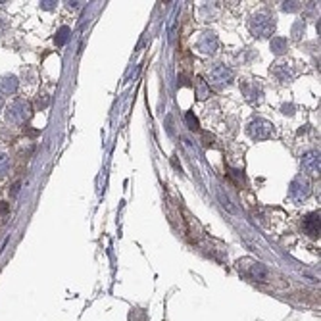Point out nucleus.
<instances>
[{
	"label": "nucleus",
	"mask_w": 321,
	"mask_h": 321,
	"mask_svg": "<svg viewBox=\"0 0 321 321\" xmlns=\"http://www.w3.org/2000/svg\"><path fill=\"white\" fill-rule=\"evenodd\" d=\"M239 271L246 279L250 281H258V283H268L269 279V271L264 264L252 260V258H244V260H239Z\"/></svg>",
	"instance_id": "nucleus-1"
},
{
	"label": "nucleus",
	"mask_w": 321,
	"mask_h": 321,
	"mask_svg": "<svg viewBox=\"0 0 321 321\" xmlns=\"http://www.w3.org/2000/svg\"><path fill=\"white\" fill-rule=\"evenodd\" d=\"M29 118H31V104L27 100L18 98V100H14L8 106V112H6L8 123H12V125H23Z\"/></svg>",
	"instance_id": "nucleus-2"
},
{
	"label": "nucleus",
	"mask_w": 321,
	"mask_h": 321,
	"mask_svg": "<svg viewBox=\"0 0 321 321\" xmlns=\"http://www.w3.org/2000/svg\"><path fill=\"white\" fill-rule=\"evenodd\" d=\"M250 31L256 37H269L275 31V19L268 14H256L250 19Z\"/></svg>",
	"instance_id": "nucleus-3"
},
{
	"label": "nucleus",
	"mask_w": 321,
	"mask_h": 321,
	"mask_svg": "<svg viewBox=\"0 0 321 321\" xmlns=\"http://www.w3.org/2000/svg\"><path fill=\"white\" fill-rule=\"evenodd\" d=\"M248 135L256 141H266V139H271L275 135V129L269 121L266 120H254L248 125Z\"/></svg>",
	"instance_id": "nucleus-4"
},
{
	"label": "nucleus",
	"mask_w": 321,
	"mask_h": 321,
	"mask_svg": "<svg viewBox=\"0 0 321 321\" xmlns=\"http://www.w3.org/2000/svg\"><path fill=\"white\" fill-rule=\"evenodd\" d=\"M288 195L294 202H304L310 196V183L304 177H296L288 187Z\"/></svg>",
	"instance_id": "nucleus-5"
},
{
	"label": "nucleus",
	"mask_w": 321,
	"mask_h": 321,
	"mask_svg": "<svg viewBox=\"0 0 321 321\" xmlns=\"http://www.w3.org/2000/svg\"><path fill=\"white\" fill-rule=\"evenodd\" d=\"M210 79L212 85L217 87V89H223L227 87L231 81H233V70L225 68V66H215L212 71H210Z\"/></svg>",
	"instance_id": "nucleus-6"
},
{
	"label": "nucleus",
	"mask_w": 321,
	"mask_h": 321,
	"mask_svg": "<svg viewBox=\"0 0 321 321\" xmlns=\"http://www.w3.org/2000/svg\"><path fill=\"white\" fill-rule=\"evenodd\" d=\"M217 48V37L212 31H204L200 40H198V50L202 54H214Z\"/></svg>",
	"instance_id": "nucleus-7"
},
{
	"label": "nucleus",
	"mask_w": 321,
	"mask_h": 321,
	"mask_svg": "<svg viewBox=\"0 0 321 321\" xmlns=\"http://www.w3.org/2000/svg\"><path fill=\"white\" fill-rule=\"evenodd\" d=\"M273 75L281 81V83H286V81H290L296 75V71H294V68H292L290 64L279 62V64H275V68H273Z\"/></svg>",
	"instance_id": "nucleus-8"
},
{
	"label": "nucleus",
	"mask_w": 321,
	"mask_h": 321,
	"mask_svg": "<svg viewBox=\"0 0 321 321\" xmlns=\"http://www.w3.org/2000/svg\"><path fill=\"white\" fill-rule=\"evenodd\" d=\"M304 231L310 237H318L320 235V214L318 212H312V214L306 215V219H304Z\"/></svg>",
	"instance_id": "nucleus-9"
},
{
	"label": "nucleus",
	"mask_w": 321,
	"mask_h": 321,
	"mask_svg": "<svg viewBox=\"0 0 321 321\" xmlns=\"http://www.w3.org/2000/svg\"><path fill=\"white\" fill-rule=\"evenodd\" d=\"M302 165H304L306 171L318 175V173H320V152H316V150L308 152V154L302 158Z\"/></svg>",
	"instance_id": "nucleus-10"
},
{
	"label": "nucleus",
	"mask_w": 321,
	"mask_h": 321,
	"mask_svg": "<svg viewBox=\"0 0 321 321\" xmlns=\"http://www.w3.org/2000/svg\"><path fill=\"white\" fill-rule=\"evenodd\" d=\"M18 85H19V81L16 75H4L0 79V92L2 94H14L18 90Z\"/></svg>",
	"instance_id": "nucleus-11"
},
{
	"label": "nucleus",
	"mask_w": 321,
	"mask_h": 321,
	"mask_svg": "<svg viewBox=\"0 0 321 321\" xmlns=\"http://www.w3.org/2000/svg\"><path fill=\"white\" fill-rule=\"evenodd\" d=\"M242 89H244V94H246V98L250 102H260L262 100V89L260 87H256V85H244Z\"/></svg>",
	"instance_id": "nucleus-12"
},
{
	"label": "nucleus",
	"mask_w": 321,
	"mask_h": 321,
	"mask_svg": "<svg viewBox=\"0 0 321 321\" xmlns=\"http://www.w3.org/2000/svg\"><path fill=\"white\" fill-rule=\"evenodd\" d=\"M195 85H196V96H198V100H206V98L210 96V87H208V83L202 79V77H196V79H195Z\"/></svg>",
	"instance_id": "nucleus-13"
},
{
	"label": "nucleus",
	"mask_w": 321,
	"mask_h": 321,
	"mask_svg": "<svg viewBox=\"0 0 321 321\" xmlns=\"http://www.w3.org/2000/svg\"><path fill=\"white\" fill-rule=\"evenodd\" d=\"M286 48H288V40L286 39H283V37H273L271 39V50L275 54H283Z\"/></svg>",
	"instance_id": "nucleus-14"
},
{
	"label": "nucleus",
	"mask_w": 321,
	"mask_h": 321,
	"mask_svg": "<svg viewBox=\"0 0 321 321\" xmlns=\"http://www.w3.org/2000/svg\"><path fill=\"white\" fill-rule=\"evenodd\" d=\"M70 33H71L70 27H66V25L60 27V31L56 33V44H58V46H64V44L68 42V39H70Z\"/></svg>",
	"instance_id": "nucleus-15"
},
{
	"label": "nucleus",
	"mask_w": 321,
	"mask_h": 321,
	"mask_svg": "<svg viewBox=\"0 0 321 321\" xmlns=\"http://www.w3.org/2000/svg\"><path fill=\"white\" fill-rule=\"evenodd\" d=\"M185 121H187V125H189V129H193V131H198V129H200V123L195 118L193 112H189V114L185 116Z\"/></svg>",
	"instance_id": "nucleus-16"
},
{
	"label": "nucleus",
	"mask_w": 321,
	"mask_h": 321,
	"mask_svg": "<svg viewBox=\"0 0 321 321\" xmlns=\"http://www.w3.org/2000/svg\"><path fill=\"white\" fill-rule=\"evenodd\" d=\"M8 167H10V158L0 152V177H4L8 173Z\"/></svg>",
	"instance_id": "nucleus-17"
},
{
	"label": "nucleus",
	"mask_w": 321,
	"mask_h": 321,
	"mask_svg": "<svg viewBox=\"0 0 321 321\" xmlns=\"http://www.w3.org/2000/svg\"><path fill=\"white\" fill-rule=\"evenodd\" d=\"M46 106H48V96H46V94H42V96L37 98V108H39V110H44Z\"/></svg>",
	"instance_id": "nucleus-18"
},
{
	"label": "nucleus",
	"mask_w": 321,
	"mask_h": 321,
	"mask_svg": "<svg viewBox=\"0 0 321 321\" xmlns=\"http://www.w3.org/2000/svg\"><path fill=\"white\" fill-rule=\"evenodd\" d=\"M300 6H298V2H285L283 4V10L285 12H294V10H298Z\"/></svg>",
	"instance_id": "nucleus-19"
},
{
	"label": "nucleus",
	"mask_w": 321,
	"mask_h": 321,
	"mask_svg": "<svg viewBox=\"0 0 321 321\" xmlns=\"http://www.w3.org/2000/svg\"><path fill=\"white\" fill-rule=\"evenodd\" d=\"M300 29L304 31V23H302V21L294 23V27H292V35H294V39H300Z\"/></svg>",
	"instance_id": "nucleus-20"
},
{
	"label": "nucleus",
	"mask_w": 321,
	"mask_h": 321,
	"mask_svg": "<svg viewBox=\"0 0 321 321\" xmlns=\"http://www.w3.org/2000/svg\"><path fill=\"white\" fill-rule=\"evenodd\" d=\"M54 6H56L54 0H42V2H40V8H42V10H54Z\"/></svg>",
	"instance_id": "nucleus-21"
},
{
	"label": "nucleus",
	"mask_w": 321,
	"mask_h": 321,
	"mask_svg": "<svg viewBox=\"0 0 321 321\" xmlns=\"http://www.w3.org/2000/svg\"><path fill=\"white\" fill-rule=\"evenodd\" d=\"M8 212H10V204L8 202H0V217L6 215Z\"/></svg>",
	"instance_id": "nucleus-22"
},
{
	"label": "nucleus",
	"mask_w": 321,
	"mask_h": 321,
	"mask_svg": "<svg viewBox=\"0 0 321 321\" xmlns=\"http://www.w3.org/2000/svg\"><path fill=\"white\" fill-rule=\"evenodd\" d=\"M19 187H21V183H19V181H18V183H14V187H12V196H18Z\"/></svg>",
	"instance_id": "nucleus-23"
},
{
	"label": "nucleus",
	"mask_w": 321,
	"mask_h": 321,
	"mask_svg": "<svg viewBox=\"0 0 321 321\" xmlns=\"http://www.w3.org/2000/svg\"><path fill=\"white\" fill-rule=\"evenodd\" d=\"M283 114H288V116H290V114H292V106H290V104H288V106L285 104V106H283Z\"/></svg>",
	"instance_id": "nucleus-24"
},
{
	"label": "nucleus",
	"mask_w": 321,
	"mask_h": 321,
	"mask_svg": "<svg viewBox=\"0 0 321 321\" xmlns=\"http://www.w3.org/2000/svg\"><path fill=\"white\" fill-rule=\"evenodd\" d=\"M2 106H4V100H2V96H0V110H2Z\"/></svg>",
	"instance_id": "nucleus-25"
}]
</instances>
